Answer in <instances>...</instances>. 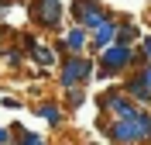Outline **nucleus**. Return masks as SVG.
<instances>
[{
	"label": "nucleus",
	"mask_w": 151,
	"mask_h": 145,
	"mask_svg": "<svg viewBox=\"0 0 151 145\" xmlns=\"http://www.w3.org/2000/svg\"><path fill=\"white\" fill-rule=\"evenodd\" d=\"M69 45H72V48H79V45H83V28L69 31Z\"/></svg>",
	"instance_id": "obj_9"
},
{
	"label": "nucleus",
	"mask_w": 151,
	"mask_h": 145,
	"mask_svg": "<svg viewBox=\"0 0 151 145\" xmlns=\"http://www.w3.org/2000/svg\"><path fill=\"white\" fill-rule=\"evenodd\" d=\"M106 69H120V66H127V62H131V48L124 45V42H117V45H110L106 48Z\"/></svg>",
	"instance_id": "obj_3"
},
{
	"label": "nucleus",
	"mask_w": 151,
	"mask_h": 145,
	"mask_svg": "<svg viewBox=\"0 0 151 145\" xmlns=\"http://www.w3.org/2000/svg\"><path fill=\"white\" fill-rule=\"evenodd\" d=\"M83 76H89V62H86V59H69L65 69H62V83L72 87L76 79H83Z\"/></svg>",
	"instance_id": "obj_2"
},
{
	"label": "nucleus",
	"mask_w": 151,
	"mask_h": 145,
	"mask_svg": "<svg viewBox=\"0 0 151 145\" xmlns=\"http://www.w3.org/2000/svg\"><path fill=\"white\" fill-rule=\"evenodd\" d=\"M38 62H41V66H52V52H48V48H38Z\"/></svg>",
	"instance_id": "obj_11"
},
{
	"label": "nucleus",
	"mask_w": 151,
	"mask_h": 145,
	"mask_svg": "<svg viewBox=\"0 0 151 145\" xmlns=\"http://www.w3.org/2000/svg\"><path fill=\"white\" fill-rule=\"evenodd\" d=\"M144 83H148V87H151V73H148V76H144Z\"/></svg>",
	"instance_id": "obj_15"
},
{
	"label": "nucleus",
	"mask_w": 151,
	"mask_h": 145,
	"mask_svg": "<svg viewBox=\"0 0 151 145\" xmlns=\"http://www.w3.org/2000/svg\"><path fill=\"white\" fill-rule=\"evenodd\" d=\"M131 93L137 97V100H148V93H151V87H148V83H144V76H141V79H134V87H131Z\"/></svg>",
	"instance_id": "obj_7"
},
{
	"label": "nucleus",
	"mask_w": 151,
	"mask_h": 145,
	"mask_svg": "<svg viewBox=\"0 0 151 145\" xmlns=\"http://www.w3.org/2000/svg\"><path fill=\"white\" fill-rule=\"evenodd\" d=\"M110 38H113V24H110V21H103V24L96 28V42H100V45H106Z\"/></svg>",
	"instance_id": "obj_6"
},
{
	"label": "nucleus",
	"mask_w": 151,
	"mask_h": 145,
	"mask_svg": "<svg viewBox=\"0 0 151 145\" xmlns=\"http://www.w3.org/2000/svg\"><path fill=\"white\" fill-rule=\"evenodd\" d=\"M137 128L141 135H151V114H137Z\"/></svg>",
	"instance_id": "obj_8"
},
{
	"label": "nucleus",
	"mask_w": 151,
	"mask_h": 145,
	"mask_svg": "<svg viewBox=\"0 0 151 145\" xmlns=\"http://www.w3.org/2000/svg\"><path fill=\"white\" fill-rule=\"evenodd\" d=\"M41 114H45V121H52V125L58 121V111H55L52 104H45V107H41Z\"/></svg>",
	"instance_id": "obj_10"
},
{
	"label": "nucleus",
	"mask_w": 151,
	"mask_h": 145,
	"mask_svg": "<svg viewBox=\"0 0 151 145\" xmlns=\"http://www.w3.org/2000/svg\"><path fill=\"white\" fill-rule=\"evenodd\" d=\"M76 10H79V21H83V24H93V28L103 24V14H100L96 4H76Z\"/></svg>",
	"instance_id": "obj_5"
},
{
	"label": "nucleus",
	"mask_w": 151,
	"mask_h": 145,
	"mask_svg": "<svg viewBox=\"0 0 151 145\" xmlns=\"http://www.w3.org/2000/svg\"><path fill=\"white\" fill-rule=\"evenodd\" d=\"M144 52H148V55H151V38H148V42H144Z\"/></svg>",
	"instance_id": "obj_13"
},
{
	"label": "nucleus",
	"mask_w": 151,
	"mask_h": 145,
	"mask_svg": "<svg viewBox=\"0 0 151 145\" xmlns=\"http://www.w3.org/2000/svg\"><path fill=\"white\" fill-rule=\"evenodd\" d=\"M21 145H45V142H41L38 135H24V138H21Z\"/></svg>",
	"instance_id": "obj_12"
},
{
	"label": "nucleus",
	"mask_w": 151,
	"mask_h": 145,
	"mask_svg": "<svg viewBox=\"0 0 151 145\" xmlns=\"http://www.w3.org/2000/svg\"><path fill=\"white\" fill-rule=\"evenodd\" d=\"M35 17L41 21V24H58V17H62V0H38L35 4Z\"/></svg>",
	"instance_id": "obj_1"
},
{
	"label": "nucleus",
	"mask_w": 151,
	"mask_h": 145,
	"mask_svg": "<svg viewBox=\"0 0 151 145\" xmlns=\"http://www.w3.org/2000/svg\"><path fill=\"white\" fill-rule=\"evenodd\" d=\"M137 135H141L137 117H134V121H120V125H113V131H110L113 142H137Z\"/></svg>",
	"instance_id": "obj_4"
},
{
	"label": "nucleus",
	"mask_w": 151,
	"mask_h": 145,
	"mask_svg": "<svg viewBox=\"0 0 151 145\" xmlns=\"http://www.w3.org/2000/svg\"><path fill=\"white\" fill-rule=\"evenodd\" d=\"M0 142H7V131H0Z\"/></svg>",
	"instance_id": "obj_14"
}]
</instances>
